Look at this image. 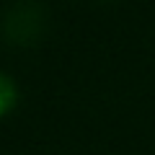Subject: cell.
Listing matches in <instances>:
<instances>
[{"label": "cell", "instance_id": "7a4b0ae2", "mask_svg": "<svg viewBox=\"0 0 155 155\" xmlns=\"http://www.w3.org/2000/svg\"><path fill=\"white\" fill-rule=\"evenodd\" d=\"M16 98H18L16 83H13L8 75H3V72H0V116L8 114V111L16 106Z\"/></svg>", "mask_w": 155, "mask_h": 155}, {"label": "cell", "instance_id": "6da1fadb", "mask_svg": "<svg viewBox=\"0 0 155 155\" xmlns=\"http://www.w3.org/2000/svg\"><path fill=\"white\" fill-rule=\"evenodd\" d=\"M47 26V11L36 3H18L3 18V36L13 44H36Z\"/></svg>", "mask_w": 155, "mask_h": 155}]
</instances>
